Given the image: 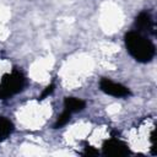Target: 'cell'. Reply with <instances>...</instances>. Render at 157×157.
I'll list each match as a JSON object with an SVG mask.
<instances>
[{"instance_id":"1","label":"cell","mask_w":157,"mask_h":157,"mask_svg":"<svg viewBox=\"0 0 157 157\" xmlns=\"http://www.w3.org/2000/svg\"><path fill=\"white\" fill-rule=\"evenodd\" d=\"M125 47L129 54L139 63H148L155 58V44L137 31H129L124 36Z\"/></svg>"},{"instance_id":"2","label":"cell","mask_w":157,"mask_h":157,"mask_svg":"<svg viewBox=\"0 0 157 157\" xmlns=\"http://www.w3.org/2000/svg\"><path fill=\"white\" fill-rule=\"evenodd\" d=\"M25 85L26 78L20 70L13 69L11 72L5 74L0 81V99H6L21 92Z\"/></svg>"},{"instance_id":"3","label":"cell","mask_w":157,"mask_h":157,"mask_svg":"<svg viewBox=\"0 0 157 157\" xmlns=\"http://www.w3.org/2000/svg\"><path fill=\"white\" fill-rule=\"evenodd\" d=\"M99 88L104 93L114 97H128L131 94L130 90L121 83H117L107 77H102L99 81Z\"/></svg>"},{"instance_id":"4","label":"cell","mask_w":157,"mask_h":157,"mask_svg":"<svg viewBox=\"0 0 157 157\" xmlns=\"http://www.w3.org/2000/svg\"><path fill=\"white\" fill-rule=\"evenodd\" d=\"M102 152L103 155L109 156H126L130 153V148L124 141L119 139H109L103 142Z\"/></svg>"},{"instance_id":"5","label":"cell","mask_w":157,"mask_h":157,"mask_svg":"<svg viewBox=\"0 0 157 157\" xmlns=\"http://www.w3.org/2000/svg\"><path fill=\"white\" fill-rule=\"evenodd\" d=\"M135 28L140 33H147V34H155V22L152 20V16L147 11L140 12L135 18Z\"/></svg>"},{"instance_id":"6","label":"cell","mask_w":157,"mask_h":157,"mask_svg":"<svg viewBox=\"0 0 157 157\" xmlns=\"http://www.w3.org/2000/svg\"><path fill=\"white\" fill-rule=\"evenodd\" d=\"M85 107H86V102L82 101V99H80V98H76V97H65V99H64V108H65V110L70 112L71 114L83 110Z\"/></svg>"},{"instance_id":"7","label":"cell","mask_w":157,"mask_h":157,"mask_svg":"<svg viewBox=\"0 0 157 157\" xmlns=\"http://www.w3.org/2000/svg\"><path fill=\"white\" fill-rule=\"evenodd\" d=\"M13 131V124L5 117H0V142L7 139Z\"/></svg>"},{"instance_id":"8","label":"cell","mask_w":157,"mask_h":157,"mask_svg":"<svg viewBox=\"0 0 157 157\" xmlns=\"http://www.w3.org/2000/svg\"><path fill=\"white\" fill-rule=\"evenodd\" d=\"M70 119H71V113L64 109V112L58 117V119H56V121H55V124H54V129L63 128L64 125H66V124L70 121Z\"/></svg>"},{"instance_id":"9","label":"cell","mask_w":157,"mask_h":157,"mask_svg":"<svg viewBox=\"0 0 157 157\" xmlns=\"http://www.w3.org/2000/svg\"><path fill=\"white\" fill-rule=\"evenodd\" d=\"M54 87H55V85L54 83H50V85H48L45 88H44V91L42 92V94L38 97V101H42V99H44L45 97H48L53 91H54Z\"/></svg>"},{"instance_id":"10","label":"cell","mask_w":157,"mask_h":157,"mask_svg":"<svg viewBox=\"0 0 157 157\" xmlns=\"http://www.w3.org/2000/svg\"><path fill=\"white\" fill-rule=\"evenodd\" d=\"M97 153H98V151H97L96 148L91 147V146H86V147H85V151L82 152L83 156H96Z\"/></svg>"}]
</instances>
